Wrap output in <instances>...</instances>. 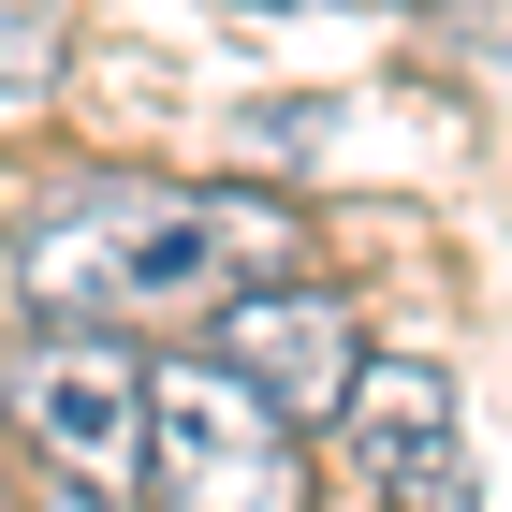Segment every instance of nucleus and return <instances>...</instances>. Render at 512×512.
Listing matches in <instances>:
<instances>
[{"mask_svg": "<svg viewBox=\"0 0 512 512\" xmlns=\"http://www.w3.org/2000/svg\"><path fill=\"white\" fill-rule=\"evenodd\" d=\"M366 512H381V498H366Z\"/></svg>", "mask_w": 512, "mask_h": 512, "instance_id": "nucleus-7", "label": "nucleus"}, {"mask_svg": "<svg viewBox=\"0 0 512 512\" xmlns=\"http://www.w3.org/2000/svg\"><path fill=\"white\" fill-rule=\"evenodd\" d=\"M147 512H308V425H278L220 352L147 366Z\"/></svg>", "mask_w": 512, "mask_h": 512, "instance_id": "nucleus-3", "label": "nucleus"}, {"mask_svg": "<svg viewBox=\"0 0 512 512\" xmlns=\"http://www.w3.org/2000/svg\"><path fill=\"white\" fill-rule=\"evenodd\" d=\"M205 352L235 366L278 425H322V410L352 395L366 337H352V293H322V278L278 264V278H249V293H220V308H205Z\"/></svg>", "mask_w": 512, "mask_h": 512, "instance_id": "nucleus-5", "label": "nucleus"}, {"mask_svg": "<svg viewBox=\"0 0 512 512\" xmlns=\"http://www.w3.org/2000/svg\"><path fill=\"white\" fill-rule=\"evenodd\" d=\"M322 425H337V454L366 469L381 512H483V454H469V425H454V381H439V366L366 352Z\"/></svg>", "mask_w": 512, "mask_h": 512, "instance_id": "nucleus-4", "label": "nucleus"}, {"mask_svg": "<svg viewBox=\"0 0 512 512\" xmlns=\"http://www.w3.org/2000/svg\"><path fill=\"white\" fill-rule=\"evenodd\" d=\"M74 44V0H0V103H30Z\"/></svg>", "mask_w": 512, "mask_h": 512, "instance_id": "nucleus-6", "label": "nucleus"}, {"mask_svg": "<svg viewBox=\"0 0 512 512\" xmlns=\"http://www.w3.org/2000/svg\"><path fill=\"white\" fill-rule=\"evenodd\" d=\"M0 425L44 454V483L132 498L147 483V352H132L118 322H30L0 352Z\"/></svg>", "mask_w": 512, "mask_h": 512, "instance_id": "nucleus-2", "label": "nucleus"}, {"mask_svg": "<svg viewBox=\"0 0 512 512\" xmlns=\"http://www.w3.org/2000/svg\"><path fill=\"white\" fill-rule=\"evenodd\" d=\"M308 249V220L278 191H161V176H74V191L44 205L30 235H15V293L44 322H205L220 293L278 278Z\"/></svg>", "mask_w": 512, "mask_h": 512, "instance_id": "nucleus-1", "label": "nucleus"}]
</instances>
